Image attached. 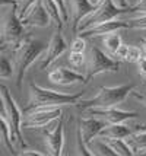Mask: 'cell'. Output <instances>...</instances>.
<instances>
[{"label":"cell","instance_id":"32","mask_svg":"<svg viewBox=\"0 0 146 156\" xmlns=\"http://www.w3.org/2000/svg\"><path fill=\"white\" fill-rule=\"evenodd\" d=\"M18 155H23V156H45L47 153L40 152V150H32V149H23L22 152H19Z\"/></svg>","mask_w":146,"mask_h":156},{"label":"cell","instance_id":"35","mask_svg":"<svg viewBox=\"0 0 146 156\" xmlns=\"http://www.w3.org/2000/svg\"><path fill=\"white\" fill-rule=\"evenodd\" d=\"M140 45V50H142V54H143V57L146 58V38H142L139 42Z\"/></svg>","mask_w":146,"mask_h":156},{"label":"cell","instance_id":"11","mask_svg":"<svg viewBox=\"0 0 146 156\" xmlns=\"http://www.w3.org/2000/svg\"><path fill=\"white\" fill-rule=\"evenodd\" d=\"M88 115L97 117L105 124H123L130 120H134L137 117V112L134 111H126V109H120L117 107H111V108H91L86 109Z\"/></svg>","mask_w":146,"mask_h":156},{"label":"cell","instance_id":"36","mask_svg":"<svg viewBox=\"0 0 146 156\" xmlns=\"http://www.w3.org/2000/svg\"><path fill=\"white\" fill-rule=\"evenodd\" d=\"M88 2H89L92 6H97V5H99V3H101L102 0H88Z\"/></svg>","mask_w":146,"mask_h":156},{"label":"cell","instance_id":"26","mask_svg":"<svg viewBox=\"0 0 146 156\" xmlns=\"http://www.w3.org/2000/svg\"><path fill=\"white\" fill-rule=\"evenodd\" d=\"M85 50H86V38L79 35V37H76L75 40L72 41L70 51H73V53H85Z\"/></svg>","mask_w":146,"mask_h":156},{"label":"cell","instance_id":"21","mask_svg":"<svg viewBox=\"0 0 146 156\" xmlns=\"http://www.w3.org/2000/svg\"><path fill=\"white\" fill-rule=\"evenodd\" d=\"M117 156H132V150L124 139H104Z\"/></svg>","mask_w":146,"mask_h":156},{"label":"cell","instance_id":"2","mask_svg":"<svg viewBox=\"0 0 146 156\" xmlns=\"http://www.w3.org/2000/svg\"><path fill=\"white\" fill-rule=\"evenodd\" d=\"M85 90L77 94H63L53 89H45L31 83L29 85V101L27 108L23 109V114L31 109L40 108V107H64V105H77L80 98L84 96Z\"/></svg>","mask_w":146,"mask_h":156},{"label":"cell","instance_id":"38","mask_svg":"<svg viewBox=\"0 0 146 156\" xmlns=\"http://www.w3.org/2000/svg\"><path fill=\"white\" fill-rule=\"evenodd\" d=\"M137 130H146V124H140V126H137Z\"/></svg>","mask_w":146,"mask_h":156},{"label":"cell","instance_id":"19","mask_svg":"<svg viewBox=\"0 0 146 156\" xmlns=\"http://www.w3.org/2000/svg\"><path fill=\"white\" fill-rule=\"evenodd\" d=\"M45 10L48 12L50 18L53 20V23L57 27V29H62L63 23H64V19H63V13L60 10V6L56 0H41Z\"/></svg>","mask_w":146,"mask_h":156},{"label":"cell","instance_id":"25","mask_svg":"<svg viewBox=\"0 0 146 156\" xmlns=\"http://www.w3.org/2000/svg\"><path fill=\"white\" fill-rule=\"evenodd\" d=\"M127 22L133 29H142V31L146 29V15H136V16L130 18Z\"/></svg>","mask_w":146,"mask_h":156},{"label":"cell","instance_id":"1","mask_svg":"<svg viewBox=\"0 0 146 156\" xmlns=\"http://www.w3.org/2000/svg\"><path fill=\"white\" fill-rule=\"evenodd\" d=\"M27 35L18 15V0H2L0 6V42L3 50H16Z\"/></svg>","mask_w":146,"mask_h":156},{"label":"cell","instance_id":"14","mask_svg":"<svg viewBox=\"0 0 146 156\" xmlns=\"http://www.w3.org/2000/svg\"><path fill=\"white\" fill-rule=\"evenodd\" d=\"M130 28L129 22L123 19H112L108 20V22H104V23H98L95 27L88 28L85 31H80L79 35L84 37V38H95V37H104V35L112 34V32H118L121 29H127Z\"/></svg>","mask_w":146,"mask_h":156},{"label":"cell","instance_id":"17","mask_svg":"<svg viewBox=\"0 0 146 156\" xmlns=\"http://www.w3.org/2000/svg\"><path fill=\"white\" fill-rule=\"evenodd\" d=\"M124 140L133 155H146V130L132 131L127 137H124Z\"/></svg>","mask_w":146,"mask_h":156},{"label":"cell","instance_id":"12","mask_svg":"<svg viewBox=\"0 0 146 156\" xmlns=\"http://www.w3.org/2000/svg\"><path fill=\"white\" fill-rule=\"evenodd\" d=\"M21 20L25 28H48L53 22L41 0H38Z\"/></svg>","mask_w":146,"mask_h":156},{"label":"cell","instance_id":"15","mask_svg":"<svg viewBox=\"0 0 146 156\" xmlns=\"http://www.w3.org/2000/svg\"><path fill=\"white\" fill-rule=\"evenodd\" d=\"M66 7H67V13H69V23L72 25V31L77 32V27H79L80 20L95 6H92L88 0H66Z\"/></svg>","mask_w":146,"mask_h":156},{"label":"cell","instance_id":"37","mask_svg":"<svg viewBox=\"0 0 146 156\" xmlns=\"http://www.w3.org/2000/svg\"><path fill=\"white\" fill-rule=\"evenodd\" d=\"M136 3H137V0H129V6H130V7L134 6Z\"/></svg>","mask_w":146,"mask_h":156},{"label":"cell","instance_id":"8","mask_svg":"<svg viewBox=\"0 0 146 156\" xmlns=\"http://www.w3.org/2000/svg\"><path fill=\"white\" fill-rule=\"evenodd\" d=\"M63 117L62 107H40L23 114L22 129H45L51 127Z\"/></svg>","mask_w":146,"mask_h":156},{"label":"cell","instance_id":"34","mask_svg":"<svg viewBox=\"0 0 146 156\" xmlns=\"http://www.w3.org/2000/svg\"><path fill=\"white\" fill-rule=\"evenodd\" d=\"M114 2V5L118 7H123V9H127V7H130L129 6V0H112Z\"/></svg>","mask_w":146,"mask_h":156},{"label":"cell","instance_id":"7","mask_svg":"<svg viewBox=\"0 0 146 156\" xmlns=\"http://www.w3.org/2000/svg\"><path fill=\"white\" fill-rule=\"evenodd\" d=\"M120 70V63L118 60L112 58L107 51H102L98 47H92L89 50V54L86 55V77L88 80L94 76L102 75V73H117Z\"/></svg>","mask_w":146,"mask_h":156},{"label":"cell","instance_id":"20","mask_svg":"<svg viewBox=\"0 0 146 156\" xmlns=\"http://www.w3.org/2000/svg\"><path fill=\"white\" fill-rule=\"evenodd\" d=\"M101 38H102V47H104V50L110 55L114 57L116 53L118 51V48L121 47V44H123V40H121L120 34L118 32H112V34L104 35Z\"/></svg>","mask_w":146,"mask_h":156},{"label":"cell","instance_id":"9","mask_svg":"<svg viewBox=\"0 0 146 156\" xmlns=\"http://www.w3.org/2000/svg\"><path fill=\"white\" fill-rule=\"evenodd\" d=\"M42 142L45 147V153L50 156H60L63 153V144H64V122L63 117L59 118L54 126L48 129L45 127L42 131Z\"/></svg>","mask_w":146,"mask_h":156},{"label":"cell","instance_id":"31","mask_svg":"<svg viewBox=\"0 0 146 156\" xmlns=\"http://www.w3.org/2000/svg\"><path fill=\"white\" fill-rule=\"evenodd\" d=\"M132 95L136 101H139L143 107H146V90H143V92H136V90H133Z\"/></svg>","mask_w":146,"mask_h":156},{"label":"cell","instance_id":"10","mask_svg":"<svg viewBox=\"0 0 146 156\" xmlns=\"http://www.w3.org/2000/svg\"><path fill=\"white\" fill-rule=\"evenodd\" d=\"M66 50H67V42L64 40L62 31L57 29L56 32L51 35V38H50V41H48V45H47L45 51L42 53L41 58H40V60H41V63H40V70L48 69Z\"/></svg>","mask_w":146,"mask_h":156},{"label":"cell","instance_id":"27","mask_svg":"<svg viewBox=\"0 0 146 156\" xmlns=\"http://www.w3.org/2000/svg\"><path fill=\"white\" fill-rule=\"evenodd\" d=\"M37 2L38 0H18V15H19V18H23L27 15V12Z\"/></svg>","mask_w":146,"mask_h":156},{"label":"cell","instance_id":"22","mask_svg":"<svg viewBox=\"0 0 146 156\" xmlns=\"http://www.w3.org/2000/svg\"><path fill=\"white\" fill-rule=\"evenodd\" d=\"M15 73V66L6 55H2L0 60V79H7Z\"/></svg>","mask_w":146,"mask_h":156},{"label":"cell","instance_id":"24","mask_svg":"<svg viewBox=\"0 0 146 156\" xmlns=\"http://www.w3.org/2000/svg\"><path fill=\"white\" fill-rule=\"evenodd\" d=\"M142 57H143V54H142L140 47L129 45V51H127V57H126V61H127V63H137Z\"/></svg>","mask_w":146,"mask_h":156},{"label":"cell","instance_id":"30","mask_svg":"<svg viewBox=\"0 0 146 156\" xmlns=\"http://www.w3.org/2000/svg\"><path fill=\"white\" fill-rule=\"evenodd\" d=\"M136 64H137V73H139V76L140 77H143V79L146 80V58L145 57H142Z\"/></svg>","mask_w":146,"mask_h":156},{"label":"cell","instance_id":"16","mask_svg":"<svg viewBox=\"0 0 146 156\" xmlns=\"http://www.w3.org/2000/svg\"><path fill=\"white\" fill-rule=\"evenodd\" d=\"M104 126H105L104 121H101L99 118L92 117V115L82 117V118L77 120V129L80 130L82 139H84V142L86 143V144H89V143L99 134V131L102 130Z\"/></svg>","mask_w":146,"mask_h":156},{"label":"cell","instance_id":"23","mask_svg":"<svg viewBox=\"0 0 146 156\" xmlns=\"http://www.w3.org/2000/svg\"><path fill=\"white\" fill-rule=\"evenodd\" d=\"M69 63L72 67L75 69H84L85 70V66H86V54L85 53H73L70 51L69 53Z\"/></svg>","mask_w":146,"mask_h":156},{"label":"cell","instance_id":"5","mask_svg":"<svg viewBox=\"0 0 146 156\" xmlns=\"http://www.w3.org/2000/svg\"><path fill=\"white\" fill-rule=\"evenodd\" d=\"M0 101H2V112H0V118L6 120L9 127H10V133H12V139H13L15 144L21 146L23 149H27V144L22 140V120H23V112H22L18 104L15 102L12 94L9 92L7 86L2 85L0 86Z\"/></svg>","mask_w":146,"mask_h":156},{"label":"cell","instance_id":"6","mask_svg":"<svg viewBox=\"0 0 146 156\" xmlns=\"http://www.w3.org/2000/svg\"><path fill=\"white\" fill-rule=\"evenodd\" d=\"M127 10H129V7L123 9V7L116 6L112 0H102L99 5H97L84 19L80 20V23L77 27V32L95 27L98 23H104V22H108V20L117 19L120 15L127 13Z\"/></svg>","mask_w":146,"mask_h":156},{"label":"cell","instance_id":"29","mask_svg":"<svg viewBox=\"0 0 146 156\" xmlns=\"http://www.w3.org/2000/svg\"><path fill=\"white\" fill-rule=\"evenodd\" d=\"M127 51H129V45L126 44H121V47L118 48V51L116 53V58L117 60H121V61H126V57H127Z\"/></svg>","mask_w":146,"mask_h":156},{"label":"cell","instance_id":"33","mask_svg":"<svg viewBox=\"0 0 146 156\" xmlns=\"http://www.w3.org/2000/svg\"><path fill=\"white\" fill-rule=\"evenodd\" d=\"M56 2L59 3V6H60V10H62V13H63L64 22H67L69 20V13H67V7H66V0H56Z\"/></svg>","mask_w":146,"mask_h":156},{"label":"cell","instance_id":"28","mask_svg":"<svg viewBox=\"0 0 146 156\" xmlns=\"http://www.w3.org/2000/svg\"><path fill=\"white\" fill-rule=\"evenodd\" d=\"M127 13H134V15H146V0H137V3L134 6L129 7Z\"/></svg>","mask_w":146,"mask_h":156},{"label":"cell","instance_id":"18","mask_svg":"<svg viewBox=\"0 0 146 156\" xmlns=\"http://www.w3.org/2000/svg\"><path fill=\"white\" fill-rule=\"evenodd\" d=\"M130 133H132V130L126 122H123V124H105L97 137H101V139H124Z\"/></svg>","mask_w":146,"mask_h":156},{"label":"cell","instance_id":"13","mask_svg":"<svg viewBox=\"0 0 146 156\" xmlns=\"http://www.w3.org/2000/svg\"><path fill=\"white\" fill-rule=\"evenodd\" d=\"M48 80L59 86H72V85H77V83H86L88 77L76 70L57 67L48 73Z\"/></svg>","mask_w":146,"mask_h":156},{"label":"cell","instance_id":"3","mask_svg":"<svg viewBox=\"0 0 146 156\" xmlns=\"http://www.w3.org/2000/svg\"><path fill=\"white\" fill-rule=\"evenodd\" d=\"M45 51V47L41 41L32 40L31 37H25L21 45L13 50V66H15V79H16V86L21 89L22 82L25 79L28 67L41 58L42 53Z\"/></svg>","mask_w":146,"mask_h":156},{"label":"cell","instance_id":"4","mask_svg":"<svg viewBox=\"0 0 146 156\" xmlns=\"http://www.w3.org/2000/svg\"><path fill=\"white\" fill-rule=\"evenodd\" d=\"M136 88H137L136 83H126V85H118V86H102L98 89L95 96L85 99V101H79L77 107L80 109L117 107L121 102H124L129 95H132V92Z\"/></svg>","mask_w":146,"mask_h":156}]
</instances>
